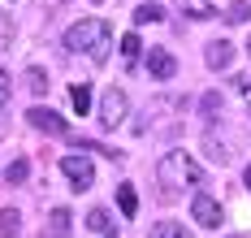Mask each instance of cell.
Returning a JSON list of instances; mask_svg holds the SVG:
<instances>
[{
    "mask_svg": "<svg viewBox=\"0 0 251 238\" xmlns=\"http://www.w3.org/2000/svg\"><path fill=\"white\" fill-rule=\"evenodd\" d=\"M61 44H65V52H87L91 61H104L108 44H113V26L104 18H82L61 35Z\"/></svg>",
    "mask_w": 251,
    "mask_h": 238,
    "instance_id": "6da1fadb",
    "label": "cell"
},
{
    "mask_svg": "<svg viewBox=\"0 0 251 238\" xmlns=\"http://www.w3.org/2000/svg\"><path fill=\"white\" fill-rule=\"evenodd\" d=\"M156 178H160V186L174 195V190H186V186H195V182L203 178V169L195 165V156H191V152L174 147V152H165V156H160V165H156Z\"/></svg>",
    "mask_w": 251,
    "mask_h": 238,
    "instance_id": "7a4b0ae2",
    "label": "cell"
},
{
    "mask_svg": "<svg viewBox=\"0 0 251 238\" xmlns=\"http://www.w3.org/2000/svg\"><path fill=\"white\" fill-rule=\"evenodd\" d=\"M126 113H130V100H126V91L122 87H108L100 95V126L104 130H117L126 121Z\"/></svg>",
    "mask_w": 251,
    "mask_h": 238,
    "instance_id": "3957f363",
    "label": "cell"
},
{
    "mask_svg": "<svg viewBox=\"0 0 251 238\" xmlns=\"http://www.w3.org/2000/svg\"><path fill=\"white\" fill-rule=\"evenodd\" d=\"M191 216H195V225H203V230H217V225H221V204L200 190V195L191 199Z\"/></svg>",
    "mask_w": 251,
    "mask_h": 238,
    "instance_id": "277c9868",
    "label": "cell"
},
{
    "mask_svg": "<svg viewBox=\"0 0 251 238\" xmlns=\"http://www.w3.org/2000/svg\"><path fill=\"white\" fill-rule=\"evenodd\" d=\"M61 169H65V178H70V182L78 186V190H87V186L96 182V169H91V160L87 156H61Z\"/></svg>",
    "mask_w": 251,
    "mask_h": 238,
    "instance_id": "5b68a950",
    "label": "cell"
},
{
    "mask_svg": "<svg viewBox=\"0 0 251 238\" xmlns=\"http://www.w3.org/2000/svg\"><path fill=\"white\" fill-rule=\"evenodd\" d=\"M26 121H30L35 130H44V134H56V139H65V134H70L65 117H61V113H52V108H30V113H26Z\"/></svg>",
    "mask_w": 251,
    "mask_h": 238,
    "instance_id": "8992f818",
    "label": "cell"
},
{
    "mask_svg": "<svg viewBox=\"0 0 251 238\" xmlns=\"http://www.w3.org/2000/svg\"><path fill=\"white\" fill-rule=\"evenodd\" d=\"M148 70H151V78H160V82H169L177 74V61L169 48H148Z\"/></svg>",
    "mask_w": 251,
    "mask_h": 238,
    "instance_id": "52a82bcc",
    "label": "cell"
},
{
    "mask_svg": "<svg viewBox=\"0 0 251 238\" xmlns=\"http://www.w3.org/2000/svg\"><path fill=\"white\" fill-rule=\"evenodd\" d=\"M229 61H234V48H229L226 39H217V44H208V70H229Z\"/></svg>",
    "mask_w": 251,
    "mask_h": 238,
    "instance_id": "ba28073f",
    "label": "cell"
},
{
    "mask_svg": "<svg viewBox=\"0 0 251 238\" xmlns=\"http://www.w3.org/2000/svg\"><path fill=\"white\" fill-rule=\"evenodd\" d=\"M44 238H70V212H65V208H52L48 234H44Z\"/></svg>",
    "mask_w": 251,
    "mask_h": 238,
    "instance_id": "9c48e42d",
    "label": "cell"
},
{
    "mask_svg": "<svg viewBox=\"0 0 251 238\" xmlns=\"http://www.w3.org/2000/svg\"><path fill=\"white\" fill-rule=\"evenodd\" d=\"M134 22L139 26H160L165 22V4H139L134 9Z\"/></svg>",
    "mask_w": 251,
    "mask_h": 238,
    "instance_id": "30bf717a",
    "label": "cell"
},
{
    "mask_svg": "<svg viewBox=\"0 0 251 238\" xmlns=\"http://www.w3.org/2000/svg\"><path fill=\"white\" fill-rule=\"evenodd\" d=\"M117 208H122V216H134V212H139V195H134V186H130V182L117 186Z\"/></svg>",
    "mask_w": 251,
    "mask_h": 238,
    "instance_id": "8fae6325",
    "label": "cell"
},
{
    "mask_svg": "<svg viewBox=\"0 0 251 238\" xmlns=\"http://www.w3.org/2000/svg\"><path fill=\"white\" fill-rule=\"evenodd\" d=\"M70 100H74V113H78V117H87V113H91V87L78 82L74 91H70Z\"/></svg>",
    "mask_w": 251,
    "mask_h": 238,
    "instance_id": "7c38bea8",
    "label": "cell"
},
{
    "mask_svg": "<svg viewBox=\"0 0 251 238\" xmlns=\"http://www.w3.org/2000/svg\"><path fill=\"white\" fill-rule=\"evenodd\" d=\"M87 230H91L96 238H108V212H104V208H91V212H87Z\"/></svg>",
    "mask_w": 251,
    "mask_h": 238,
    "instance_id": "4fadbf2b",
    "label": "cell"
},
{
    "mask_svg": "<svg viewBox=\"0 0 251 238\" xmlns=\"http://www.w3.org/2000/svg\"><path fill=\"white\" fill-rule=\"evenodd\" d=\"M247 18H251V0H234V4L226 9V22H229V26H238V22H247Z\"/></svg>",
    "mask_w": 251,
    "mask_h": 238,
    "instance_id": "5bb4252c",
    "label": "cell"
},
{
    "mask_svg": "<svg viewBox=\"0 0 251 238\" xmlns=\"http://www.w3.org/2000/svg\"><path fill=\"white\" fill-rule=\"evenodd\" d=\"M26 87H30L35 95H44V91H48V74H44L39 65H30V70H26Z\"/></svg>",
    "mask_w": 251,
    "mask_h": 238,
    "instance_id": "9a60e30c",
    "label": "cell"
},
{
    "mask_svg": "<svg viewBox=\"0 0 251 238\" xmlns=\"http://www.w3.org/2000/svg\"><path fill=\"white\" fill-rule=\"evenodd\" d=\"M18 225H22V216H18L13 208L0 212V238H13V234H18Z\"/></svg>",
    "mask_w": 251,
    "mask_h": 238,
    "instance_id": "2e32d148",
    "label": "cell"
},
{
    "mask_svg": "<svg viewBox=\"0 0 251 238\" xmlns=\"http://www.w3.org/2000/svg\"><path fill=\"white\" fill-rule=\"evenodd\" d=\"M151 238H191V234H186V230H182L177 221H160V225L151 230Z\"/></svg>",
    "mask_w": 251,
    "mask_h": 238,
    "instance_id": "e0dca14e",
    "label": "cell"
},
{
    "mask_svg": "<svg viewBox=\"0 0 251 238\" xmlns=\"http://www.w3.org/2000/svg\"><path fill=\"white\" fill-rule=\"evenodd\" d=\"M26 173H30V165H26V160H13L4 178H9V182H26Z\"/></svg>",
    "mask_w": 251,
    "mask_h": 238,
    "instance_id": "ac0fdd59",
    "label": "cell"
},
{
    "mask_svg": "<svg viewBox=\"0 0 251 238\" xmlns=\"http://www.w3.org/2000/svg\"><path fill=\"white\" fill-rule=\"evenodd\" d=\"M122 52L130 56V61H134V56L143 52V44H139V35H122Z\"/></svg>",
    "mask_w": 251,
    "mask_h": 238,
    "instance_id": "d6986e66",
    "label": "cell"
},
{
    "mask_svg": "<svg viewBox=\"0 0 251 238\" xmlns=\"http://www.w3.org/2000/svg\"><path fill=\"white\" fill-rule=\"evenodd\" d=\"M4 104H9V70L0 65V113H4Z\"/></svg>",
    "mask_w": 251,
    "mask_h": 238,
    "instance_id": "ffe728a7",
    "label": "cell"
},
{
    "mask_svg": "<svg viewBox=\"0 0 251 238\" xmlns=\"http://www.w3.org/2000/svg\"><path fill=\"white\" fill-rule=\"evenodd\" d=\"M203 117H212V113H221V95H203Z\"/></svg>",
    "mask_w": 251,
    "mask_h": 238,
    "instance_id": "44dd1931",
    "label": "cell"
},
{
    "mask_svg": "<svg viewBox=\"0 0 251 238\" xmlns=\"http://www.w3.org/2000/svg\"><path fill=\"white\" fill-rule=\"evenodd\" d=\"M234 87L243 91V100H251V74H238V78H234Z\"/></svg>",
    "mask_w": 251,
    "mask_h": 238,
    "instance_id": "7402d4cb",
    "label": "cell"
},
{
    "mask_svg": "<svg viewBox=\"0 0 251 238\" xmlns=\"http://www.w3.org/2000/svg\"><path fill=\"white\" fill-rule=\"evenodd\" d=\"M243 182H247V190H251V165H247V173H243Z\"/></svg>",
    "mask_w": 251,
    "mask_h": 238,
    "instance_id": "603a6c76",
    "label": "cell"
},
{
    "mask_svg": "<svg viewBox=\"0 0 251 238\" xmlns=\"http://www.w3.org/2000/svg\"><path fill=\"white\" fill-rule=\"evenodd\" d=\"M247 52H251V39H247Z\"/></svg>",
    "mask_w": 251,
    "mask_h": 238,
    "instance_id": "cb8c5ba5",
    "label": "cell"
},
{
    "mask_svg": "<svg viewBox=\"0 0 251 238\" xmlns=\"http://www.w3.org/2000/svg\"><path fill=\"white\" fill-rule=\"evenodd\" d=\"M108 238H117V234H108Z\"/></svg>",
    "mask_w": 251,
    "mask_h": 238,
    "instance_id": "d4e9b609",
    "label": "cell"
},
{
    "mask_svg": "<svg viewBox=\"0 0 251 238\" xmlns=\"http://www.w3.org/2000/svg\"><path fill=\"white\" fill-rule=\"evenodd\" d=\"M234 238H243V234H234Z\"/></svg>",
    "mask_w": 251,
    "mask_h": 238,
    "instance_id": "484cf974",
    "label": "cell"
}]
</instances>
